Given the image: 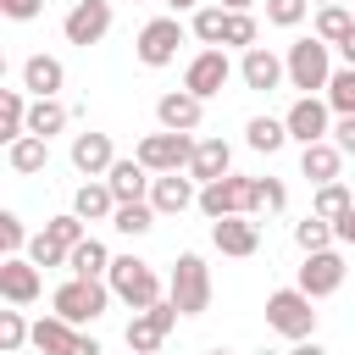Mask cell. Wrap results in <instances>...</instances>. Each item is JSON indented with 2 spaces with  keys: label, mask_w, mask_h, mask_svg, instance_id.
Here are the masks:
<instances>
[{
  "label": "cell",
  "mask_w": 355,
  "mask_h": 355,
  "mask_svg": "<svg viewBox=\"0 0 355 355\" xmlns=\"http://www.w3.org/2000/svg\"><path fill=\"white\" fill-rule=\"evenodd\" d=\"M111 300H116V294H111V283H105V277H67V283L50 294L55 316H61V322H72V327H89V322H100Z\"/></svg>",
  "instance_id": "1"
},
{
  "label": "cell",
  "mask_w": 355,
  "mask_h": 355,
  "mask_svg": "<svg viewBox=\"0 0 355 355\" xmlns=\"http://www.w3.org/2000/svg\"><path fill=\"white\" fill-rule=\"evenodd\" d=\"M166 300H172L183 316H205V311H211V266H205V255L183 250V255L172 261V277H166Z\"/></svg>",
  "instance_id": "2"
},
{
  "label": "cell",
  "mask_w": 355,
  "mask_h": 355,
  "mask_svg": "<svg viewBox=\"0 0 355 355\" xmlns=\"http://www.w3.org/2000/svg\"><path fill=\"white\" fill-rule=\"evenodd\" d=\"M105 283H111V294H116L122 305H133V316H139V311H150L155 300H166V294H161L155 266H150V261H139V255H116V261H111V272H105Z\"/></svg>",
  "instance_id": "3"
},
{
  "label": "cell",
  "mask_w": 355,
  "mask_h": 355,
  "mask_svg": "<svg viewBox=\"0 0 355 355\" xmlns=\"http://www.w3.org/2000/svg\"><path fill=\"white\" fill-rule=\"evenodd\" d=\"M316 300L305 294V288H272L266 294V327L272 333H283V338H316V311H311Z\"/></svg>",
  "instance_id": "4"
},
{
  "label": "cell",
  "mask_w": 355,
  "mask_h": 355,
  "mask_svg": "<svg viewBox=\"0 0 355 355\" xmlns=\"http://www.w3.org/2000/svg\"><path fill=\"white\" fill-rule=\"evenodd\" d=\"M283 67H288V83H294L300 94H316V89H327V78H333V44H322L316 33H311V39H294L288 55H283Z\"/></svg>",
  "instance_id": "5"
},
{
  "label": "cell",
  "mask_w": 355,
  "mask_h": 355,
  "mask_svg": "<svg viewBox=\"0 0 355 355\" xmlns=\"http://www.w3.org/2000/svg\"><path fill=\"white\" fill-rule=\"evenodd\" d=\"M194 144H200L194 133H166V128H161V133H144L133 155L150 166V178H166V172H189V161H194Z\"/></svg>",
  "instance_id": "6"
},
{
  "label": "cell",
  "mask_w": 355,
  "mask_h": 355,
  "mask_svg": "<svg viewBox=\"0 0 355 355\" xmlns=\"http://www.w3.org/2000/svg\"><path fill=\"white\" fill-rule=\"evenodd\" d=\"M183 39H189V28H183L178 17H150V22L139 28V39H133V55H139L144 67H172Z\"/></svg>",
  "instance_id": "7"
},
{
  "label": "cell",
  "mask_w": 355,
  "mask_h": 355,
  "mask_svg": "<svg viewBox=\"0 0 355 355\" xmlns=\"http://www.w3.org/2000/svg\"><path fill=\"white\" fill-rule=\"evenodd\" d=\"M283 128H288V139L305 150V144H322V139H333V105L322 100V94H300L288 111H283Z\"/></svg>",
  "instance_id": "8"
},
{
  "label": "cell",
  "mask_w": 355,
  "mask_h": 355,
  "mask_svg": "<svg viewBox=\"0 0 355 355\" xmlns=\"http://www.w3.org/2000/svg\"><path fill=\"white\" fill-rule=\"evenodd\" d=\"M178 316H183V311H178L172 300H155L150 311H139V316L128 322V349H133V355H155V349L166 344V333L178 327Z\"/></svg>",
  "instance_id": "9"
},
{
  "label": "cell",
  "mask_w": 355,
  "mask_h": 355,
  "mask_svg": "<svg viewBox=\"0 0 355 355\" xmlns=\"http://www.w3.org/2000/svg\"><path fill=\"white\" fill-rule=\"evenodd\" d=\"M200 216L222 222V216H250V178L227 172L216 183H200Z\"/></svg>",
  "instance_id": "10"
},
{
  "label": "cell",
  "mask_w": 355,
  "mask_h": 355,
  "mask_svg": "<svg viewBox=\"0 0 355 355\" xmlns=\"http://www.w3.org/2000/svg\"><path fill=\"white\" fill-rule=\"evenodd\" d=\"M33 349H44V355H100V338L78 333L72 322H61V316L50 311V316L33 322Z\"/></svg>",
  "instance_id": "11"
},
{
  "label": "cell",
  "mask_w": 355,
  "mask_h": 355,
  "mask_svg": "<svg viewBox=\"0 0 355 355\" xmlns=\"http://www.w3.org/2000/svg\"><path fill=\"white\" fill-rule=\"evenodd\" d=\"M61 33H67V44H100L105 33H111V0H72V11L61 17Z\"/></svg>",
  "instance_id": "12"
},
{
  "label": "cell",
  "mask_w": 355,
  "mask_h": 355,
  "mask_svg": "<svg viewBox=\"0 0 355 355\" xmlns=\"http://www.w3.org/2000/svg\"><path fill=\"white\" fill-rule=\"evenodd\" d=\"M227 78H233L227 50H200V55H189V67H183V89H189V94H200V100L222 94V89H227Z\"/></svg>",
  "instance_id": "13"
},
{
  "label": "cell",
  "mask_w": 355,
  "mask_h": 355,
  "mask_svg": "<svg viewBox=\"0 0 355 355\" xmlns=\"http://www.w3.org/2000/svg\"><path fill=\"white\" fill-rule=\"evenodd\" d=\"M344 272H349V266H344L338 250H316V255L300 261V283H294V288H305L311 300H327V294L344 288Z\"/></svg>",
  "instance_id": "14"
},
{
  "label": "cell",
  "mask_w": 355,
  "mask_h": 355,
  "mask_svg": "<svg viewBox=\"0 0 355 355\" xmlns=\"http://www.w3.org/2000/svg\"><path fill=\"white\" fill-rule=\"evenodd\" d=\"M0 294H6V305H33L44 294V272L28 255H6L0 261Z\"/></svg>",
  "instance_id": "15"
},
{
  "label": "cell",
  "mask_w": 355,
  "mask_h": 355,
  "mask_svg": "<svg viewBox=\"0 0 355 355\" xmlns=\"http://www.w3.org/2000/svg\"><path fill=\"white\" fill-rule=\"evenodd\" d=\"M67 161L83 172V178H105L111 166H116V144H111V133H72V150H67Z\"/></svg>",
  "instance_id": "16"
},
{
  "label": "cell",
  "mask_w": 355,
  "mask_h": 355,
  "mask_svg": "<svg viewBox=\"0 0 355 355\" xmlns=\"http://www.w3.org/2000/svg\"><path fill=\"white\" fill-rule=\"evenodd\" d=\"M200 116H205V100L189 94V89H166V94L155 100V122H161L166 133H194Z\"/></svg>",
  "instance_id": "17"
},
{
  "label": "cell",
  "mask_w": 355,
  "mask_h": 355,
  "mask_svg": "<svg viewBox=\"0 0 355 355\" xmlns=\"http://www.w3.org/2000/svg\"><path fill=\"white\" fill-rule=\"evenodd\" d=\"M239 78H244V89H255V94H272V89L288 78V67H283V55H272L266 44H255V50H244V61H239Z\"/></svg>",
  "instance_id": "18"
},
{
  "label": "cell",
  "mask_w": 355,
  "mask_h": 355,
  "mask_svg": "<svg viewBox=\"0 0 355 355\" xmlns=\"http://www.w3.org/2000/svg\"><path fill=\"white\" fill-rule=\"evenodd\" d=\"M150 205H155V216H183L189 205H200V189H194V178L166 172V178L150 183Z\"/></svg>",
  "instance_id": "19"
},
{
  "label": "cell",
  "mask_w": 355,
  "mask_h": 355,
  "mask_svg": "<svg viewBox=\"0 0 355 355\" xmlns=\"http://www.w3.org/2000/svg\"><path fill=\"white\" fill-rule=\"evenodd\" d=\"M211 244L222 250V255H255L261 250V222H250V216H222V222H211Z\"/></svg>",
  "instance_id": "20"
},
{
  "label": "cell",
  "mask_w": 355,
  "mask_h": 355,
  "mask_svg": "<svg viewBox=\"0 0 355 355\" xmlns=\"http://www.w3.org/2000/svg\"><path fill=\"white\" fill-rule=\"evenodd\" d=\"M105 183H111L116 205H133V200H150V183H155V178H150V166H144L139 155H128V161L116 155V166L105 172Z\"/></svg>",
  "instance_id": "21"
},
{
  "label": "cell",
  "mask_w": 355,
  "mask_h": 355,
  "mask_svg": "<svg viewBox=\"0 0 355 355\" xmlns=\"http://www.w3.org/2000/svg\"><path fill=\"white\" fill-rule=\"evenodd\" d=\"M61 83H67V67H61L55 55H28V61H22V89H28L33 100H55Z\"/></svg>",
  "instance_id": "22"
},
{
  "label": "cell",
  "mask_w": 355,
  "mask_h": 355,
  "mask_svg": "<svg viewBox=\"0 0 355 355\" xmlns=\"http://www.w3.org/2000/svg\"><path fill=\"white\" fill-rule=\"evenodd\" d=\"M227 172H233L227 139H200V144H194V161H189V178H194V183H216V178H227Z\"/></svg>",
  "instance_id": "23"
},
{
  "label": "cell",
  "mask_w": 355,
  "mask_h": 355,
  "mask_svg": "<svg viewBox=\"0 0 355 355\" xmlns=\"http://www.w3.org/2000/svg\"><path fill=\"white\" fill-rule=\"evenodd\" d=\"M338 166H344V150L333 144V139H322V144H305L300 150V172L322 189V183H338Z\"/></svg>",
  "instance_id": "24"
},
{
  "label": "cell",
  "mask_w": 355,
  "mask_h": 355,
  "mask_svg": "<svg viewBox=\"0 0 355 355\" xmlns=\"http://www.w3.org/2000/svg\"><path fill=\"white\" fill-rule=\"evenodd\" d=\"M72 211H78L83 222H111V216H116V194H111V183H105V178H89V183H78V194H72Z\"/></svg>",
  "instance_id": "25"
},
{
  "label": "cell",
  "mask_w": 355,
  "mask_h": 355,
  "mask_svg": "<svg viewBox=\"0 0 355 355\" xmlns=\"http://www.w3.org/2000/svg\"><path fill=\"white\" fill-rule=\"evenodd\" d=\"M28 89H0V139L6 144H17V139H28Z\"/></svg>",
  "instance_id": "26"
},
{
  "label": "cell",
  "mask_w": 355,
  "mask_h": 355,
  "mask_svg": "<svg viewBox=\"0 0 355 355\" xmlns=\"http://www.w3.org/2000/svg\"><path fill=\"white\" fill-rule=\"evenodd\" d=\"M6 166L17 172V178H33V172H44L50 166V139H17V144H6Z\"/></svg>",
  "instance_id": "27"
},
{
  "label": "cell",
  "mask_w": 355,
  "mask_h": 355,
  "mask_svg": "<svg viewBox=\"0 0 355 355\" xmlns=\"http://www.w3.org/2000/svg\"><path fill=\"white\" fill-rule=\"evenodd\" d=\"M244 144H250L255 155H277V150L288 144L283 116H250V122H244Z\"/></svg>",
  "instance_id": "28"
},
{
  "label": "cell",
  "mask_w": 355,
  "mask_h": 355,
  "mask_svg": "<svg viewBox=\"0 0 355 355\" xmlns=\"http://www.w3.org/2000/svg\"><path fill=\"white\" fill-rule=\"evenodd\" d=\"M111 261H116V255H111V250L89 233V239L67 255V272H72V277H105V272H111Z\"/></svg>",
  "instance_id": "29"
},
{
  "label": "cell",
  "mask_w": 355,
  "mask_h": 355,
  "mask_svg": "<svg viewBox=\"0 0 355 355\" xmlns=\"http://www.w3.org/2000/svg\"><path fill=\"white\" fill-rule=\"evenodd\" d=\"M227 17H233V11H222V6H200V11L189 17V33H194L205 50H222V44H227Z\"/></svg>",
  "instance_id": "30"
},
{
  "label": "cell",
  "mask_w": 355,
  "mask_h": 355,
  "mask_svg": "<svg viewBox=\"0 0 355 355\" xmlns=\"http://www.w3.org/2000/svg\"><path fill=\"white\" fill-rule=\"evenodd\" d=\"M111 227H116L122 239H144V233L155 227V205H150V200H133V205H116V216H111Z\"/></svg>",
  "instance_id": "31"
},
{
  "label": "cell",
  "mask_w": 355,
  "mask_h": 355,
  "mask_svg": "<svg viewBox=\"0 0 355 355\" xmlns=\"http://www.w3.org/2000/svg\"><path fill=\"white\" fill-rule=\"evenodd\" d=\"M322 100L333 105V116H355V67H333Z\"/></svg>",
  "instance_id": "32"
},
{
  "label": "cell",
  "mask_w": 355,
  "mask_h": 355,
  "mask_svg": "<svg viewBox=\"0 0 355 355\" xmlns=\"http://www.w3.org/2000/svg\"><path fill=\"white\" fill-rule=\"evenodd\" d=\"M349 33H355V17H349L344 6H322V11H316V39H322V44L338 50Z\"/></svg>",
  "instance_id": "33"
},
{
  "label": "cell",
  "mask_w": 355,
  "mask_h": 355,
  "mask_svg": "<svg viewBox=\"0 0 355 355\" xmlns=\"http://www.w3.org/2000/svg\"><path fill=\"white\" fill-rule=\"evenodd\" d=\"M67 128V105L61 100H33L28 105V133L33 139H50V133H61Z\"/></svg>",
  "instance_id": "34"
},
{
  "label": "cell",
  "mask_w": 355,
  "mask_h": 355,
  "mask_svg": "<svg viewBox=\"0 0 355 355\" xmlns=\"http://www.w3.org/2000/svg\"><path fill=\"white\" fill-rule=\"evenodd\" d=\"M283 205H288L283 178H250V216L255 211H283Z\"/></svg>",
  "instance_id": "35"
},
{
  "label": "cell",
  "mask_w": 355,
  "mask_h": 355,
  "mask_svg": "<svg viewBox=\"0 0 355 355\" xmlns=\"http://www.w3.org/2000/svg\"><path fill=\"white\" fill-rule=\"evenodd\" d=\"M349 205H355V200H349V189H344V183H322V189H316V200H311V216H322V222H338Z\"/></svg>",
  "instance_id": "36"
},
{
  "label": "cell",
  "mask_w": 355,
  "mask_h": 355,
  "mask_svg": "<svg viewBox=\"0 0 355 355\" xmlns=\"http://www.w3.org/2000/svg\"><path fill=\"white\" fill-rule=\"evenodd\" d=\"M44 233H50L61 250H78V244L89 239V222H83L78 211H61V216H50V222H44Z\"/></svg>",
  "instance_id": "37"
},
{
  "label": "cell",
  "mask_w": 355,
  "mask_h": 355,
  "mask_svg": "<svg viewBox=\"0 0 355 355\" xmlns=\"http://www.w3.org/2000/svg\"><path fill=\"white\" fill-rule=\"evenodd\" d=\"M294 244H300L305 255H316V250H333L338 239H333V222H322V216H305V222H294Z\"/></svg>",
  "instance_id": "38"
},
{
  "label": "cell",
  "mask_w": 355,
  "mask_h": 355,
  "mask_svg": "<svg viewBox=\"0 0 355 355\" xmlns=\"http://www.w3.org/2000/svg\"><path fill=\"white\" fill-rule=\"evenodd\" d=\"M22 344H33V322H22V311H0V355H22Z\"/></svg>",
  "instance_id": "39"
},
{
  "label": "cell",
  "mask_w": 355,
  "mask_h": 355,
  "mask_svg": "<svg viewBox=\"0 0 355 355\" xmlns=\"http://www.w3.org/2000/svg\"><path fill=\"white\" fill-rule=\"evenodd\" d=\"M227 44H233V50H255V44H261V22H255L250 11H233V17H227ZM227 44H222V50H227Z\"/></svg>",
  "instance_id": "40"
},
{
  "label": "cell",
  "mask_w": 355,
  "mask_h": 355,
  "mask_svg": "<svg viewBox=\"0 0 355 355\" xmlns=\"http://www.w3.org/2000/svg\"><path fill=\"white\" fill-rule=\"evenodd\" d=\"M67 255H72V250H61L50 233H33V239H28V261H33L39 272H50V266H67Z\"/></svg>",
  "instance_id": "41"
},
{
  "label": "cell",
  "mask_w": 355,
  "mask_h": 355,
  "mask_svg": "<svg viewBox=\"0 0 355 355\" xmlns=\"http://www.w3.org/2000/svg\"><path fill=\"white\" fill-rule=\"evenodd\" d=\"M0 250L6 255H28V227L17 211H0Z\"/></svg>",
  "instance_id": "42"
},
{
  "label": "cell",
  "mask_w": 355,
  "mask_h": 355,
  "mask_svg": "<svg viewBox=\"0 0 355 355\" xmlns=\"http://www.w3.org/2000/svg\"><path fill=\"white\" fill-rule=\"evenodd\" d=\"M311 11V0H266V22L272 28H300Z\"/></svg>",
  "instance_id": "43"
},
{
  "label": "cell",
  "mask_w": 355,
  "mask_h": 355,
  "mask_svg": "<svg viewBox=\"0 0 355 355\" xmlns=\"http://www.w3.org/2000/svg\"><path fill=\"white\" fill-rule=\"evenodd\" d=\"M0 11H6L11 22H33V17L44 11V0H0Z\"/></svg>",
  "instance_id": "44"
},
{
  "label": "cell",
  "mask_w": 355,
  "mask_h": 355,
  "mask_svg": "<svg viewBox=\"0 0 355 355\" xmlns=\"http://www.w3.org/2000/svg\"><path fill=\"white\" fill-rule=\"evenodd\" d=\"M333 144H338L344 155H355V116H338V122H333Z\"/></svg>",
  "instance_id": "45"
},
{
  "label": "cell",
  "mask_w": 355,
  "mask_h": 355,
  "mask_svg": "<svg viewBox=\"0 0 355 355\" xmlns=\"http://www.w3.org/2000/svg\"><path fill=\"white\" fill-rule=\"evenodd\" d=\"M333 239H338L344 250H355V205H349V211H344V216L333 222Z\"/></svg>",
  "instance_id": "46"
},
{
  "label": "cell",
  "mask_w": 355,
  "mask_h": 355,
  "mask_svg": "<svg viewBox=\"0 0 355 355\" xmlns=\"http://www.w3.org/2000/svg\"><path fill=\"white\" fill-rule=\"evenodd\" d=\"M288 355H327V349H322V344H316V338H300V344H294V349H288Z\"/></svg>",
  "instance_id": "47"
},
{
  "label": "cell",
  "mask_w": 355,
  "mask_h": 355,
  "mask_svg": "<svg viewBox=\"0 0 355 355\" xmlns=\"http://www.w3.org/2000/svg\"><path fill=\"white\" fill-rule=\"evenodd\" d=\"M338 55H344V67H355V33H349V39L338 44Z\"/></svg>",
  "instance_id": "48"
},
{
  "label": "cell",
  "mask_w": 355,
  "mask_h": 355,
  "mask_svg": "<svg viewBox=\"0 0 355 355\" xmlns=\"http://www.w3.org/2000/svg\"><path fill=\"white\" fill-rule=\"evenodd\" d=\"M166 6H172V17H178V11H189V17L200 11V0H166Z\"/></svg>",
  "instance_id": "49"
},
{
  "label": "cell",
  "mask_w": 355,
  "mask_h": 355,
  "mask_svg": "<svg viewBox=\"0 0 355 355\" xmlns=\"http://www.w3.org/2000/svg\"><path fill=\"white\" fill-rule=\"evenodd\" d=\"M216 6H222V11H250L255 0H216Z\"/></svg>",
  "instance_id": "50"
},
{
  "label": "cell",
  "mask_w": 355,
  "mask_h": 355,
  "mask_svg": "<svg viewBox=\"0 0 355 355\" xmlns=\"http://www.w3.org/2000/svg\"><path fill=\"white\" fill-rule=\"evenodd\" d=\"M311 6H316V11H322V6H344V0H311Z\"/></svg>",
  "instance_id": "51"
},
{
  "label": "cell",
  "mask_w": 355,
  "mask_h": 355,
  "mask_svg": "<svg viewBox=\"0 0 355 355\" xmlns=\"http://www.w3.org/2000/svg\"><path fill=\"white\" fill-rule=\"evenodd\" d=\"M255 355H283V349H255Z\"/></svg>",
  "instance_id": "52"
},
{
  "label": "cell",
  "mask_w": 355,
  "mask_h": 355,
  "mask_svg": "<svg viewBox=\"0 0 355 355\" xmlns=\"http://www.w3.org/2000/svg\"><path fill=\"white\" fill-rule=\"evenodd\" d=\"M205 355H227V349H205Z\"/></svg>",
  "instance_id": "53"
}]
</instances>
